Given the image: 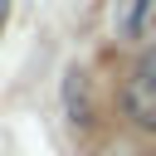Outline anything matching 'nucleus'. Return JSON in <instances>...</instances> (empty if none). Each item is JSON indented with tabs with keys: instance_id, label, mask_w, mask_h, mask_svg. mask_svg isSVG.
Here are the masks:
<instances>
[{
	"instance_id": "obj_2",
	"label": "nucleus",
	"mask_w": 156,
	"mask_h": 156,
	"mask_svg": "<svg viewBox=\"0 0 156 156\" xmlns=\"http://www.w3.org/2000/svg\"><path fill=\"white\" fill-rule=\"evenodd\" d=\"M141 83H146V88H156V54H151V63L141 68Z\"/></svg>"
},
{
	"instance_id": "obj_1",
	"label": "nucleus",
	"mask_w": 156,
	"mask_h": 156,
	"mask_svg": "<svg viewBox=\"0 0 156 156\" xmlns=\"http://www.w3.org/2000/svg\"><path fill=\"white\" fill-rule=\"evenodd\" d=\"M151 15H156V0H117V24H122L127 39H141Z\"/></svg>"
},
{
	"instance_id": "obj_3",
	"label": "nucleus",
	"mask_w": 156,
	"mask_h": 156,
	"mask_svg": "<svg viewBox=\"0 0 156 156\" xmlns=\"http://www.w3.org/2000/svg\"><path fill=\"white\" fill-rule=\"evenodd\" d=\"M5 5H10V0H0V20H5Z\"/></svg>"
}]
</instances>
